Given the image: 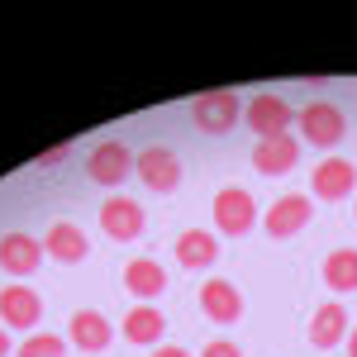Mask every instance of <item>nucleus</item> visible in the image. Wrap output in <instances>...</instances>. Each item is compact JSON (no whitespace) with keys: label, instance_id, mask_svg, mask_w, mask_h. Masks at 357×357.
I'll list each match as a JSON object with an SVG mask.
<instances>
[{"label":"nucleus","instance_id":"9d476101","mask_svg":"<svg viewBox=\"0 0 357 357\" xmlns=\"http://www.w3.org/2000/svg\"><path fill=\"white\" fill-rule=\"evenodd\" d=\"M310 220H314V195L291 191V195H281V200H272V210L262 215V229L272 238H296Z\"/></svg>","mask_w":357,"mask_h":357},{"label":"nucleus","instance_id":"9b49d317","mask_svg":"<svg viewBox=\"0 0 357 357\" xmlns=\"http://www.w3.org/2000/svg\"><path fill=\"white\" fill-rule=\"evenodd\" d=\"M200 314L210 324H238L243 319V291L234 281H224V276H210L200 286Z\"/></svg>","mask_w":357,"mask_h":357},{"label":"nucleus","instance_id":"393cba45","mask_svg":"<svg viewBox=\"0 0 357 357\" xmlns=\"http://www.w3.org/2000/svg\"><path fill=\"white\" fill-rule=\"evenodd\" d=\"M0 357H10V333H5V324H0Z\"/></svg>","mask_w":357,"mask_h":357},{"label":"nucleus","instance_id":"f03ea898","mask_svg":"<svg viewBox=\"0 0 357 357\" xmlns=\"http://www.w3.org/2000/svg\"><path fill=\"white\" fill-rule=\"evenodd\" d=\"M134 158H138V153H129V143H124V138H100V143L91 148V158H86V176H91L96 186L114 191L119 181H129Z\"/></svg>","mask_w":357,"mask_h":357},{"label":"nucleus","instance_id":"dca6fc26","mask_svg":"<svg viewBox=\"0 0 357 357\" xmlns=\"http://www.w3.org/2000/svg\"><path fill=\"white\" fill-rule=\"evenodd\" d=\"M119 333L129 338V343H138V348H158L167 333V319L158 305H129L124 310V319H119Z\"/></svg>","mask_w":357,"mask_h":357},{"label":"nucleus","instance_id":"412c9836","mask_svg":"<svg viewBox=\"0 0 357 357\" xmlns=\"http://www.w3.org/2000/svg\"><path fill=\"white\" fill-rule=\"evenodd\" d=\"M62 353H67V338L62 333H29L15 357H62Z\"/></svg>","mask_w":357,"mask_h":357},{"label":"nucleus","instance_id":"39448f33","mask_svg":"<svg viewBox=\"0 0 357 357\" xmlns=\"http://www.w3.org/2000/svg\"><path fill=\"white\" fill-rule=\"evenodd\" d=\"M243 119H248V129H252L257 138H281V134L296 129V105H286L281 96L262 91V96H252V100L243 105Z\"/></svg>","mask_w":357,"mask_h":357},{"label":"nucleus","instance_id":"6e6552de","mask_svg":"<svg viewBox=\"0 0 357 357\" xmlns=\"http://www.w3.org/2000/svg\"><path fill=\"white\" fill-rule=\"evenodd\" d=\"M252 224H257V200H252L243 186H224V191L215 195V229L229 234V238H243Z\"/></svg>","mask_w":357,"mask_h":357},{"label":"nucleus","instance_id":"b1692460","mask_svg":"<svg viewBox=\"0 0 357 357\" xmlns=\"http://www.w3.org/2000/svg\"><path fill=\"white\" fill-rule=\"evenodd\" d=\"M148 357H191V353H186L181 343H158V348H153Z\"/></svg>","mask_w":357,"mask_h":357},{"label":"nucleus","instance_id":"4be33fe9","mask_svg":"<svg viewBox=\"0 0 357 357\" xmlns=\"http://www.w3.org/2000/svg\"><path fill=\"white\" fill-rule=\"evenodd\" d=\"M200 357H243V348H238L234 338H210V343L200 348Z\"/></svg>","mask_w":357,"mask_h":357},{"label":"nucleus","instance_id":"a878e982","mask_svg":"<svg viewBox=\"0 0 357 357\" xmlns=\"http://www.w3.org/2000/svg\"><path fill=\"white\" fill-rule=\"evenodd\" d=\"M348 357H357V329H348Z\"/></svg>","mask_w":357,"mask_h":357},{"label":"nucleus","instance_id":"20e7f679","mask_svg":"<svg viewBox=\"0 0 357 357\" xmlns=\"http://www.w3.org/2000/svg\"><path fill=\"white\" fill-rule=\"evenodd\" d=\"M134 172H138V181H143L148 191H158V195H172L181 186V158H176L167 143H148L134 158Z\"/></svg>","mask_w":357,"mask_h":357},{"label":"nucleus","instance_id":"f8f14e48","mask_svg":"<svg viewBox=\"0 0 357 357\" xmlns=\"http://www.w3.org/2000/svg\"><path fill=\"white\" fill-rule=\"evenodd\" d=\"M357 191V167L348 158H324L310 172V195L314 200H348Z\"/></svg>","mask_w":357,"mask_h":357},{"label":"nucleus","instance_id":"6ab92c4d","mask_svg":"<svg viewBox=\"0 0 357 357\" xmlns=\"http://www.w3.org/2000/svg\"><path fill=\"white\" fill-rule=\"evenodd\" d=\"M176 262H181L186 272H205V267H215V262H220V238L205 234V229H186V234L176 238Z\"/></svg>","mask_w":357,"mask_h":357},{"label":"nucleus","instance_id":"2eb2a0df","mask_svg":"<svg viewBox=\"0 0 357 357\" xmlns=\"http://www.w3.org/2000/svg\"><path fill=\"white\" fill-rule=\"evenodd\" d=\"M110 338H114V329H110V319H105L100 310H77V314L67 319V343L82 348V353H105Z\"/></svg>","mask_w":357,"mask_h":357},{"label":"nucleus","instance_id":"4468645a","mask_svg":"<svg viewBox=\"0 0 357 357\" xmlns=\"http://www.w3.org/2000/svg\"><path fill=\"white\" fill-rule=\"evenodd\" d=\"M43 252H48L53 262H67V267H77L86 252H91V238H86L82 224L53 220V224H48V234H43Z\"/></svg>","mask_w":357,"mask_h":357},{"label":"nucleus","instance_id":"1a4fd4ad","mask_svg":"<svg viewBox=\"0 0 357 357\" xmlns=\"http://www.w3.org/2000/svg\"><path fill=\"white\" fill-rule=\"evenodd\" d=\"M100 229L110 234L114 243H134V238H143V229H148V215H143V205L129 200V195H105Z\"/></svg>","mask_w":357,"mask_h":357},{"label":"nucleus","instance_id":"f257e3e1","mask_svg":"<svg viewBox=\"0 0 357 357\" xmlns=\"http://www.w3.org/2000/svg\"><path fill=\"white\" fill-rule=\"evenodd\" d=\"M296 134H301V143H310V148L333 153V148L343 143V134H348V119H343V110H338L333 100H310V105L296 110Z\"/></svg>","mask_w":357,"mask_h":357},{"label":"nucleus","instance_id":"7ed1b4c3","mask_svg":"<svg viewBox=\"0 0 357 357\" xmlns=\"http://www.w3.org/2000/svg\"><path fill=\"white\" fill-rule=\"evenodd\" d=\"M191 119L205 134H229L243 119V96L238 91H205V96L191 100Z\"/></svg>","mask_w":357,"mask_h":357},{"label":"nucleus","instance_id":"423d86ee","mask_svg":"<svg viewBox=\"0 0 357 357\" xmlns=\"http://www.w3.org/2000/svg\"><path fill=\"white\" fill-rule=\"evenodd\" d=\"M43 238H33V234H24V229H15V234H5L0 238V272L10 276V281H24V276H33L38 267H43Z\"/></svg>","mask_w":357,"mask_h":357},{"label":"nucleus","instance_id":"0eeeda50","mask_svg":"<svg viewBox=\"0 0 357 357\" xmlns=\"http://www.w3.org/2000/svg\"><path fill=\"white\" fill-rule=\"evenodd\" d=\"M38 319H43V301H38V291L24 286V281H5V291H0V324L15 329V333H29Z\"/></svg>","mask_w":357,"mask_h":357},{"label":"nucleus","instance_id":"aec40b11","mask_svg":"<svg viewBox=\"0 0 357 357\" xmlns=\"http://www.w3.org/2000/svg\"><path fill=\"white\" fill-rule=\"evenodd\" d=\"M324 286L338 291V296L357 291V248H333L324 257Z\"/></svg>","mask_w":357,"mask_h":357},{"label":"nucleus","instance_id":"5701e85b","mask_svg":"<svg viewBox=\"0 0 357 357\" xmlns=\"http://www.w3.org/2000/svg\"><path fill=\"white\" fill-rule=\"evenodd\" d=\"M72 158V143H57V148H48V153H38V167H62Z\"/></svg>","mask_w":357,"mask_h":357},{"label":"nucleus","instance_id":"ddd939ff","mask_svg":"<svg viewBox=\"0 0 357 357\" xmlns=\"http://www.w3.org/2000/svg\"><path fill=\"white\" fill-rule=\"evenodd\" d=\"M301 162V138L296 134H281V138H257L252 143V167L262 176H291Z\"/></svg>","mask_w":357,"mask_h":357},{"label":"nucleus","instance_id":"f3484780","mask_svg":"<svg viewBox=\"0 0 357 357\" xmlns=\"http://www.w3.org/2000/svg\"><path fill=\"white\" fill-rule=\"evenodd\" d=\"M124 291H129V296H138V305H153L167 291L162 262H158V257H134V262L124 267Z\"/></svg>","mask_w":357,"mask_h":357},{"label":"nucleus","instance_id":"a211bd4d","mask_svg":"<svg viewBox=\"0 0 357 357\" xmlns=\"http://www.w3.org/2000/svg\"><path fill=\"white\" fill-rule=\"evenodd\" d=\"M310 343L319 348V353H329V348H338V343H348V310L338 301L319 305L314 314H310Z\"/></svg>","mask_w":357,"mask_h":357}]
</instances>
